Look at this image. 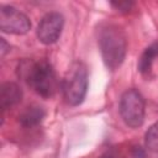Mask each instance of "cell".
<instances>
[{"instance_id": "cell-1", "label": "cell", "mask_w": 158, "mask_h": 158, "mask_svg": "<svg viewBox=\"0 0 158 158\" xmlns=\"http://www.w3.org/2000/svg\"><path fill=\"white\" fill-rule=\"evenodd\" d=\"M19 74L42 98H52L57 93V74L47 60L26 59L20 63Z\"/></svg>"}, {"instance_id": "cell-2", "label": "cell", "mask_w": 158, "mask_h": 158, "mask_svg": "<svg viewBox=\"0 0 158 158\" xmlns=\"http://www.w3.org/2000/svg\"><path fill=\"white\" fill-rule=\"evenodd\" d=\"M99 46L102 59L110 69H116L121 65L126 54V37L121 28L115 25H107L101 28Z\"/></svg>"}, {"instance_id": "cell-3", "label": "cell", "mask_w": 158, "mask_h": 158, "mask_svg": "<svg viewBox=\"0 0 158 158\" xmlns=\"http://www.w3.org/2000/svg\"><path fill=\"white\" fill-rule=\"evenodd\" d=\"M63 95L67 104L77 106L83 102L88 89V72L83 63H74L63 80Z\"/></svg>"}, {"instance_id": "cell-4", "label": "cell", "mask_w": 158, "mask_h": 158, "mask_svg": "<svg viewBox=\"0 0 158 158\" xmlns=\"http://www.w3.org/2000/svg\"><path fill=\"white\" fill-rule=\"evenodd\" d=\"M120 115L127 126L132 128L142 126L144 121V99L138 90L128 89L122 94Z\"/></svg>"}, {"instance_id": "cell-5", "label": "cell", "mask_w": 158, "mask_h": 158, "mask_svg": "<svg viewBox=\"0 0 158 158\" xmlns=\"http://www.w3.org/2000/svg\"><path fill=\"white\" fill-rule=\"evenodd\" d=\"M0 28L6 33L25 35L31 28V22L28 17L17 9L2 5L0 7Z\"/></svg>"}, {"instance_id": "cell-6", "label": "cell", "mask_w": 158, "mask_h": 158, "mask_svg": "<svg viewBox=\"0 0 158 158\" xmlns=\"http://www.w3.org/2000/svg\"><path fill=\"white\" fill-rule=\"evenodd\" d=\"M64 19L59 12H48L46 14L38 23L37 37L43 44L54 43L63 30Z\"/></svg>"}, {"instance_id": "cell-7", "label": "cell", "mask_w": 158, "mask_h": 158, "mask_svg": "<svg viewBox=\"0 0 158 158\" xmlns=\"http://www.w3.org/2000/svg\"><path fill=\"white\" fill-rule=\"evenodd\" d=\"M22 98V91L20 86L15 83H4L0 89V106L2 110H6L17 102Z\"/></svg>"}, {"instance_id": "cell-8", "label": "cell", "mask_w": 158, "mask_h": 158, "mask_svg": "<svg viewBox=\"0 0 158 158\" xmlns=\"http://www.w3.org/2000/svg\"><path fill=\"white\" fill-rule=\"evenodd\" d=\"M44 117V110L38 105L27 106L20 115L19 121L25 127H32L38 125Z\"/></svg>"}, {"instance_id": "cell-9", "label": "cell", "mask_w": 158, "mask_h": 158, "mask_svg": "<svg viewBox=\"0 0 158 158\" xmlns=\"http://www.w3.org/2000/svg\"><path fill=\"white\" fill-rule=\"evenodd\" d=\"M156 57H158V42L147 47L138 60V69L143 75L149 74L151 68H152V63H153Z\"/></svg>"}, {"instance_id": "cell-10", "label": "cell", "mask_w": 158, "mask_h": 158, "mask_svg": "<svg viewBox=\"0 0 158 158\" xmlns=\"http://www.w3.org/2000/svg\"><path fill=\"white\" fill-rule=\"evenodd\" d=\"M144 142H146V147L149 151L158 153V122H156L147 130L144 136Z\"/></svg>"}, {"instance_id": "cell-11", "label": "cell", "mask_w": 158, "mask_h": 158, "mask_svg": "<svg viewBox=\"0 0 158 158\" xmlns=\"http://www.w3.org/2000/svg\"><path fill=\"white\" fill-rule=\"evenodd\" d=\"M99 158H126L123 152L116 147H112V148H109L106 149Z\"/></svg>"}, {"instance_id": "cell-12", "label": "cell", "mask_w": 158, "mask_h": 158, "mask_svg": "<svg viewBox=\"0 0 158 158\" xmlns=\"http://www.w3.org/2000/svg\"><path fill=\"white\" fill-rule=\"evenodd\" d=\"M111 5L120 11H128L133 4L128 2V1H118V2H111Z\"/></svg>"}, {"instance_id": "cell-13", "label": "cell", "mask_w": 158, "mask_h": 158, "mask_svg": "<svg viewBox=\"0 0 158 158\" xmlns=\"http://www.w3.org/2000/svg\"><path fill=\"white\" fill-rule=\"evenodd\" d=\"M7 48V44H6V42H5V40L4 38H1V56L4 57L5 56V53L9 51V49H6Z\"/></svg>"}]
</instances>
